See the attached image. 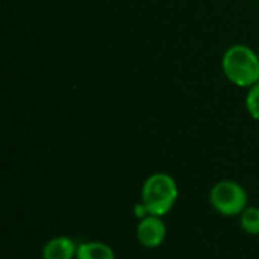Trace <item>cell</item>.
<instances>
[{"mask_svg": "<svg viewBox=\"0 0 259 259\" xmlns=\"http://www.w3.org/2000/svg\"><path fill=\"white\" fill-rule=\"evenodd\" d=\"M246 108L252 118L259 120V82L249 88L246 96Z\"/></svg>", "mask_w": 259, "mask_h": 259, "instance_id": "8", "label": "cell"}, {"mask_svg": "<svg viewBox=\"0 0 259 259\" xmlns=\"http://www.w3.org/2000/svg\"><path fill=\"white\" fill-rule=\"evenodd\" d=\"M241 228L250 234L258 235L259 234V208H246L241 212Z\"/></svg>", "mask_w": 259, "mask_h": 259, "instance_id": "7", "label": "cell"}, {"mask_svg": "<svg viewBox=\"0 0 259 259\" xmlns=\"http://www.w3.org/2000/svg\"><path fill=\"white\" fill-rule=\"evenodd\" d=\"M258 56H259V52H258Z\"/></svg>", "mask_w": 259, "mask_h": 259, "instance_id": "10", "label": "cell"}, {"mask_svg": "<svg viewBox=\"0 0 259 259\" xmlns=\"http://www.w3.org/2000/svg\"><path fill=\"white\" fill-rule=\"evenodd\" d=\"M77 247L73 240L67 237H56L46 243L42 249V259H73L76 258Z\"/></svg>", "mask_w": 259, "mask_h": 259, "instance_id": "5", "label": "cell"}, {"mask_svg": "<svg viewBox=\"0 0 259 259\" xmlns=\"http://www.w3.org/2000/svg\"><path fill=\"white\" fill-rule=\"evenodd\" d=\"M222 68L228 80L240 88H250L259 82V56L249 46H231L223 55Z\"/></svg>", "mask_w": 259, "mask_h": 259, "instance_id": "1", "label": "cell"}, {"mask_svg": "<svg viewBox=\"0 0 259 259\" xmlns=\"http://www.w3.org/2000/svg\"><path fill=\"white\" fill-rule=\"evenodd\" d=\"M211 203L223 215H238L246 209L247 193L234 181H222L211 190Z\"/></svg>", "mask_w": 259, "mask_h": 259, "instance_id": "3", "label": "cell"}, {"mask_svg": "<svg viewBox=\"0 0 259 259\" xmlns=\"http://www.w3.org/2000/svg\"><path fill=\"white\" fill-rule=\"evenodd\" d=\"M76 259H115V255L108 244L99 241H90L77 247Z\"/></svg>", "mask_w": 259, "mask_h": 259, "instance_id": "6", "label": "cell"}, {"mask_svg": "<svg viewBox=\"0 0 259 259\" xmlns=\"http://www.w3.org/2000/svg\"><path fill=\"white\" fill-rule=\"evenodd\" d=\"M178 199V185L167 173H155L143 185L141 202L150 215L162 217L175 205Z\"/></svg>", "mask_w": 259, "mask_h": 259, "instance_id": "2", "label": "cell"}, {"mask_svg": "<svg viewBox=\"0 0 259 259\" xmlns=\"http://www.w3.org/2000/svg\"><path fill=\"white\" fill-rule=\"evenodd\" d=\"M134 212H135V217L138 219V220H143V219H146L147 215H150L149 214V211H147V208H146V205L141 202V203H137L135 206H134Z\"/></svg>", "mask_w": 259, "mask_h": 259, "instance_id": "9", "label": "cell"}, {"mask_svg": "<svg viewBox=\"0 0 259 259\" xmlns=\"http://www.w3.org/2000/svg\"><path fill=\"white\" fill-rule=\"evenodd\" d=\"M165 225L161 220V217L156 215H147L146 219L140 220L137 228V237L138 241L149 249H155L161 246L165 240Z\"/></svg>", "mask_w": 259, "mask_h": 259, "instance_id": "4", "label": "cell"}]
</instances>
